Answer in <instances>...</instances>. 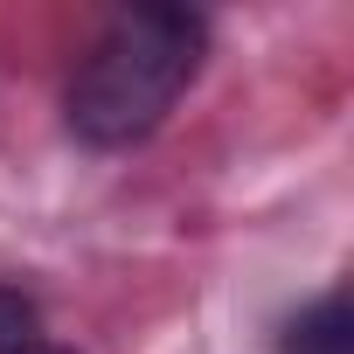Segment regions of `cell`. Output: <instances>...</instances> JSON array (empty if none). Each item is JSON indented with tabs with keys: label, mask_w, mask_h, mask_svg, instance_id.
I'll list each match as a JSON object with an SVG mask.
<instances>
[{
	"label": "cell",
	"mask_w": 354,
	"mask_h": 354,
	"mask_svg": "<svg viewBox=\"0 0 354 354\" xmlns=\"http://www.w3.org/2000/svg\"><path fill=\"white\" fill-rule=\"evenodd\" d=\"M202 56H209V21L188 15V8H125V15H111L104 35L84 49V63L70 77V97H63L70 132L97 153L139 146L181 104Z\"/></svg>",
	"instance_id": "1"
},
{
	"label": "cell",
	"mask_w": 354,
	"mask_h": 354,
	"mask_svg": "<svg viewBox=\"0 0 354 354\" xmlns=\"http://www.w3.org/2000/svg\"><path fill=\"white\" fill-rule=\"evenodd\" d=\"M278 354H354V319H347V292H319L313 306H299L278 333Z\"/></svg>",
	"instance_id": "2"
},
{
	"label": "cell",
	"mask_w": 354,
	"mask_h": 354,
	"mask_svg": "<svg viewBox=\"0 0 354 354\" xmlns=\"http://www.w3.org/2000/svg\"><path fill=\"white\" fill-rule=\"evenodd\" d=\"M42 340V306L21 285H0V354H28Z\"/></svg>",
	"instance_id": "3"
},
{
	"label": "cell",
	"mask_w": 354,
	"mask_h": 354,
	"mask_svg": "<svg viewBox=\"0 0 354 354\" xmlns=\"http://www.w3.org/2000/svg\"><path fill=\"white\" fill-rule=\"evenodd\" d=\"M28 354H70V347H56V340H35V347H28Z\"/></svg>",
	"instance_id": "4"
}]
</instances>
